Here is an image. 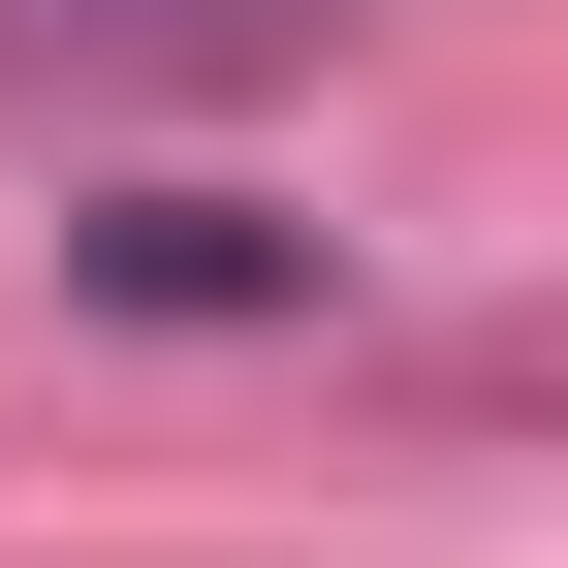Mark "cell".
<instances>
[{
	"label": "cell",
	"mask_w": 568,
	"mask_h": 568,
	"mask_svg": "<svg viewBox=\"0 0 568 568\" xmlns=\"http://www.w3.org/2000/svg\"><path fill=\"white\" fill-rule=\"evenodd\" d=\"M63 284H95V316H347V253H316V222H222V190L63 222Z\"/></svg>",
	"instance_id": "1"
}]
</instances>
